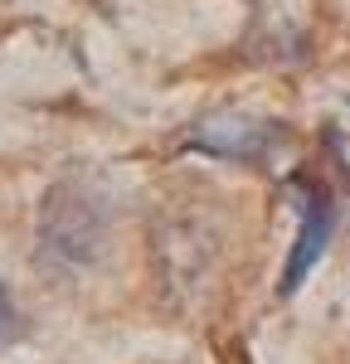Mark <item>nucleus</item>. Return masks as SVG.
<instances>
[{
  "mask_svg": "<svg viewBox=\"0 0 350 364\" xmlns=\"http://www.w3.org/2000/svg\"><path fill=\"white\" fill-rule=\"evenodd\" d=\"M102 238H107V204L88 185L63 180L44 195V204H39V257L49 267L78 272L88 262H97Z\"/></svg>",
  "mask_w": 350,
  "mask_h": 364,
  "instance_id": "f257e3e1",
  "label": "nucleus"
},
{
  "mask_svg": "<svg viewBox=\"0 0 350 364\" xmlns=\"http://www.w3.org/2000/svg\"><path fill=\"white\" fill-rule=\"evenodd\" d=\"M287 195H292V204H297V238H292L287 267H282V296H297V291L307 287V277L317 272L326 243L336 238L341 204H336V195L321 185L317 175H292Z\"/></svg>",
  "mask_w": 350,
  "mask_h": 364,
  "instance_id": "f03ea898",
  "label": "nucleus"
},
{
  "mask_svg": "<svg viewBox=\"0 0 350 364\" xmlns=\"http://www.w3.org/2000/svg\"><path fill=\"white\" fill-rule=\"evenodd\" d=\"M341 170H346V175H350V161H341Z\"/></svg>",
  "mask_w": 350,
  "mask_h": 364,
  "instance_id": "20e7f679",
  "label": "nucleus"
},
{
  "mask_svg": "<svg viewBox=\"0 0 350 364\" xmlns=\"http://www.w3.org/2000/svg\"><path fill=\"white\" fill-rule=\"evenodd\" d=\"M282 141V127L277 122H253V117H219V122H200L190 136H185V151H204V156H219V161H262L272 156Z\"/></svg>",
  "mask_w": 350,
  "mask_h": 364,
  "instance_id": "7ed1b4c3",
  "label": "nucleus"
}]
</instances>
